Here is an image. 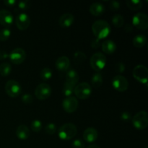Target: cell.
Returning <instances> with one entry per match:
<instances>
[{"mask_svg":"<svg viewBox=\"0 0 148 148\" xmlns=\"http://www.w3.org/2000/svg\"><path fill=\"white\" fill-rule=\"evenodd\" d=\"M111 26L109 23L104 20H98L93 23L92 30L98 39L106 38L111 33Z\"/></svg>","mask_w":148,"mask_h":148,"instance_id":"6da1fadb","label":"cell"},{"mask_svg":"<svg viewBox=\"0 0 148 148\" xmlns=\"http://www.w3.org/2000/svg\"><path fill=\"white\" fill-rule=\"evenodd\" d=\"M77 133V127L72 123H66L59 130V137L61 140H69L75 137Z\"/></svg>","mask_w":148,"mask_h":148,"instance_id":"7a4b0ae2","label":"cell"},{"mask_svg":"<svg viewBox=\"0 0 148 148\" xmlns=\"http://www.w3.org/2000/svg\"><path fill=\"white\" fill-rule=\"evenodd\" d=\"M132 121L136 129L145 130L148 126V114L145 111H140L132 117Z\"/></svg>","mask_w":148,"mask_h":148,"instance_id":"3957f363","label":"cell"},{"mask_svg":"<svg viewBox=\"0 0 148 148\" xmlns=\"http://www.w3.org/2000/svg\"><path fill=\"white\" fill-rule=\"evenodd\" d=\"M90 64L94 70L99 72L105 67L106 64V57L103 53L101 52L94 53L90 58Z\"/></svg>","mask_w":148,"mask_h":148,"instance_id":"277c9868","label":"cell"},{"mask_svg":"<svg viewBox=\"0 0 148 148\" xmlns=\"http://www.w3.org/2000/svg\"><path fill=\"white\" fill-rule=\"evenodd\" d=\"M75 95L81 100L89 98L92 92V88L88 82H81L75 86L74 90Z\"/></svg>","mask_w":148,"mask_h":148,"instance_id":"5b68a950","label":"cell"},{"mask_svg":"<svg viewBox=\"0 0 148 148\" xmlns=\"http://www.w3.org/2000/svg\"><path fill=\"white\" fill-rule=\"evenodd\" d=\"M5 90L9 96L11 98H16L21 94L22 87L17 80L10 79L6 83Z\"/></svg>","mask_w":148,"mask_h":148,"instance_id":"8992f818","label":"cell"},{"mask_svg":"<svg viewBox=\"0 0 148 148\" xmlns=\"http://www.w3.org/2000/svg\"><path fill=\"white\" fill-rule=\"evenodd\" d=\"M132 73L134 77L137 81L147 85L148 80V70L145 66L143 64L137 65L134 68Z\"/></svg>","mask_w":148,"mask_h":148,"instance_id":"52a82bcc","label":"cell"},{"mask_svg":"<svg viewBox=\"0 0 148 148\" xmlns=\"http://www.w3.org/2000/svg\"><path fill=\"white\" fill-rule=\"evenodd\" d=\"M132 25L135 26L140 30H147L148 27L147 15L143 12L137 13L132 18Z\"/></svg>","mask_w":148,"mask_h":148,"instance_id":"ba28073f","label":"cell"},{"mask_svg":"<svg viewBox=\"0 0 148 148\" xmlns=\"http://www.w3.org/2000/svg\"><path fill=\"white\" fill-rule=\"evenodd\" d=\"M51 94V88L45 82L39 84L35 90V95L39 100H46Z\"/></svg>","mask_w":148,"mask_h":148,"instance_id":"9c48e42d","label":"cell"},{"mask_svg":"<svg viewBox=\"0 0 148 148\" xmlns=\"http://www.w3.org/2000/svg\"><path fill=\"white\" fill-rule=\"evenodd\" d=\"M112 85L119 92H124L129 88V82L125 77L116 75L112 79Z\"/></svg>","mask_w":148,"mask_h":148,"instance_id":"30bf717a","label":"cell"},{"mask_svg":"<svg viewBox=\"0 0 148 148\" xmlns=\"http://www.w3.org/2000/svg\"><path fill=\"white\" fill-rule=\"evenodd\" d=\"M9 57L13 64H20L25 60L26 52L22 48H16L10 52Z\"/></svg>","mask_w":148,"mask_h":148,"instance_id":"8fae6325","label":"cell"},{"mask_svg":"<svg viewBox=\"0 0 148 148\" xmlns=\"http://www.w3.org/2000/svg\"><path fill=\"white\" fill-rule=\"evenodd\" d=\"M77 99L74 96H69L64 98L62 102V107L64 110L67 113H73L78 108Z\"/></svg>","mask_w":148,"mask_h":148,"instance_id":"7c38bea8","label":"cell"},{"mask_svg":"<svg viewBox=\"0 0 148 148\" xmlns=\"http://www.w3.org/2000/svg\"><path fill=\"white\" fill-rule=\"evenodd\" d=\"M15 23L19 30H25L30 26V19L26 13H20L16 17Z\"/></svg>","mask_w":148,"mask_h":148,"instance_id":"4fadbf2b","label":"cell"},{"mask_svg":"<svg viewBox=\"0 0 148 148\" xmlns=\"http://www.w3.org/2000/svg\"><path fill=\"white\" fill-rule=\"evenodd\" d=\"M14 21V17L12 13L7 10H0V24L5 27L12 25Z\"/></svg>","mask_w":148,"mask_h":148,"instance_id":"5bb4252c","label":"cell"},{"mask_svg":"<svg viewBox=\"0 0 148 148\" xmlns=\"http://www.w3.org/2000/svg\"><path fill=\"white\" fill-rule=\"evenodd\" d=\"M56 69L60 72H66L69 69L70 66V61L67 56H59L55 63Z\"/></svg>","mask_w":148,"mask_h":148,"instance_id":"9a60e30c","label":"cell"},{"mask_svg":"<svg viewBox=\"0 0 148 148\" xmlns=\"http://www.w3.org/2000/svg\"><path fill=\"white\" fill-rule=\"evenodd\" d=\"M98 131L93 127H88L83 133V139L87 143H93L98 139Z\"/></svg>","mask_w":148,"mask_h":148,"instance_id":"2e32d148","label":"cell"},{"mask_svg":"<svg viewBox=\"0 0 148 148\" xmlns=\"http://www.w3.org/2000/svg\"><path fill=\"white\" fill-rule=\"evenodd\" d=\"M75 20L74 15L71 13H64L59 20V25L62 27H69L72 25Z\"/></svg>","mask_w":148,"mask_h":148,"instance_id":"e0dca14e","label":"cell"},{"mask_svg":"<svg viewBox=\"0 0 148 148\" xmlns=\"http://www.w3.org/2000/svg\"><path fill=\"white\" fill-rule=\"evenodd\" d=\"M30 131L28 127L24 124L19 126L16 130V135L20 140H25L30 137Z\"/></svg>","mask_w":148,"mask_h":148,"instance_id":"ac0fdd59","label":"cell"},{"mask_svg":"<svg viewBox=\"0 0 148 148\" xmlns=\"http://www.w3.org/2000/svg\"><path fill=\"white\" fill-rule=\"evenodd\" d=\"M101 47H102L103 51L105 52L106 53L112 54L116 49V45L115 42L113 41L112 40L108 39L103 42Z\"/></svg>","mask_w":148,"mask_h":148,"instance_id":"d6986e66","label":"cell"},{"mask_svg":"<svg viewBox=\"0 0 148 148\" xmlns=\"http://www.w3.org/2000/svg\"><path fill=\"white\" fill-rule=\"evenodd\" d=\"M89 11L92 15L101 16L105 12V7L102 3L95 2L90 6Z\"/></svg>","mask_w":148,"mask_h":148,"instance_id":"ffe728a7","label":"cell"},{"mask_svg":"<svg viewBox=\"0 0 148 148\" xmlns=\"http://www.w3.org/2000/svg\"><path fill=\"white\" fill-rule=\"evenodd\" d=\"M66 82H69L70 83H72L73 85H77V84L79 82V77L77 72L75 69L71 68V69H69L66 71Z\"/></svg>","mask_w":148,"mask_h":148,"instance_id":"44dd1931","label":"cell"},{"mask_svg":"<svg viewBox=\"0 0 148 148\" xmlns=\"http://www.w3.org/2000/svg\"><path fill=\"white\" fill-rule=\"evenodd\" d=\"M133 45L137 48H143L147 43V38L143 34H139L133 38Z\"/></svg>","mask_w":148,"mask_h":148,"instance_id":"7402d4cb","label":"cell"},{"mask_svg":"<svg viewBox=\"0 0 148 148\" xmlns=\"http://www.w3.org/2000/svg\"><path fill=\"white\" fill-rule=\"evenodd\" d=\"M103 76L99 72H96L92 75L91 78V84L92 87L95 88H98L101 86L103 84Z\"/></svg>","mask_w":148,"mask_h":148,"instance_id":"603a6c76","label":"cell"},{"mask_svg":"<svg viewBox=\"0 0 148 148\" xmlns=\"http://www.w3.org/2000/svg\"><path fill=\"white\" fill-rule=\"evenodd\" d=\"M76 85H73L72 83H70L69 82H66L64 85L63 89H62V92L63 95L66 97L72 96V94L74 92L75 88Z\"/></svg>","mask_w":148,"mask_h":148,"instance_id":"cb8c5ba5","label":"cell"},{"mask_svg":"<svg viewBox=\"0 0 148 148\" xmlns=\"http://www.w3.org/2000/svg\"><path fill=\"white\" fill-rule=\"evenodd\" d=\"M126 4L132 10H139L143 7V1L140 0H127Z\"/></svg>","mask_w":148,"mask_h":148,"instance_id":"d4e9b609","label":"cell"},{"mask_svg":"<svg viewBox=\"0 0 148 148\" xmlns=\"http://www.w3.org/2000/svg\"><path fill=\"white\" fill-rule=\"evenodd\" d=\"M12 66L8 62H3L0 64V75L3 77H7L11 73Z\"/></svg>","mask_w":148,"mask_h":148,"instance_id":"484cf974","label":"cell"},{"mask_svg":"<svg viewBox=\"0 0 148 148\" xmlns=\"http://www.w3.org/2000/svg\"><path fill=\"white\" fill-rule=\"evenodd\" d=\"M112 21L113 25L116 27H121L124 25V18L122 15L119 14H114L112 17Z\"/></svg>","mask_w":148,"mask_h":148,"instance_id":"4316f807","label":"cell"},{"mask_svg":"<svg viewBox=\"0 0 148 148\" xmlns=\"http://www.w3.org/2000/svg\"><path fill=\"white\" fill-rule=\"evenodd\" d=\"M53 72L52 70L49 67H44L41 69L40 73V77L43 80L47 81L51 78Z\"/></svg>","mask_w":148,"mask_h":148,"instance_id":"83f0119b","label":"cell"},{"mask_svg":"<svg viewBox=\"0 0 148 148\" xmlns=\"http://www.w3.org/2000/svg\"><path fill=\"white\" fill-rule=\"evenodd\" d=\"M86 59V55L82 51H77L74 54L73 61L76 64H80Z\"/></svg>","mask_w":148,"mask_h":148,"instance_id":"f1b7e54d","label":"cell"},{"mask_svg":"<svg viewBox=\"0 0 148 148\" xmlns=\"http://www.w3.org/2000/svg\"><path fill=\"white\" fill-rule=\"evenodd\" d=\"M11 35V30L8 27H5L0 30V41H6Z\"/></svg>","mask_w":148,"mask_h":148,"instance_id":"f546056e","label":"cell"},{"mask_svg":"<svg viewBox=\"0 0 148 148\" xmlns=\"http://www.w3.org/2000/svg\"><path fill=\"white\" fill-rule=\"evenodd\" d=\"M42 127V122L38 119L33 120L30 124V128L34 132H39L41 130Z\"/></svg>","mask_w":148,"mask_h":148,"instance_id":"4dcf8cb0","label":"cell"},{"mask_svg":"<svg viewBox=\"0 0 148 148\" xmlns=\"http://www.w3.org/2000/svg\"><path fill=\"white\" fill-rule=\"evenodd\" d=\"M30 6H31V1L30 0H23L18 2L19 9L23 11H25L30 9Z\"/></svg>","mask_w":148,"mask_h":148,"instance_id":"1f68e13d","label":"cell"},{"mask_svg":"<svg viewBox=\"0 0 148 148\" xmlns=\"http://www.w3.org/2000/svg\"><path fill=\"white\" fill-rule=\"evenodd\" d=\"M45 131L48 134H53L56 131V126L53 123H49L45 127Z\"/></svg>","mask_w":148,"mask_h":148,"instance_id":"d6a6232c","label":"cell"},{"mask_svg":"<svg viewBox=\"0 0 148 148\" xmlns=\"http://www.w3.org/2000/svg\"><path fill=\"white\" fill-rule=\"evenodd\" d=\"M115 71L118 73H123L125 71L126 66L123 62H117L114 66Z\"/></svg>","mask_w":148,"mask_h":148,"instance_id":"836d02e7","label":"cell"},{"mask_svg":"<svg viewBox=\"0 0 148 148\" xmlns=\"http://www.w3.org/2000/svg\"><path fill=\"white\" fill-rule=\"evenodd\" d=\"M72 148H85V143L80 139H76L72 143Z\"/></svg>","mask_w":148,"mask_h":148,"instance_id":"e575fe53","label":"cell"},{"mask_svg":"<svg viewBox=\"0 0 148 148\" xmlns=\"http://www.w3.org/2000/svg\"><path fill=\"white\" fill-rule=\"evenodd\" d=\"M22 101L25 104H30L33 101V98L30 94L26 93L22 96Z\"/></svg>","mask_w":148,"mask_h":148,"instance_id":"d590c367","label":"cell"},{"mask_svg":"<svg viewBox=\"0 0 148 148\" xmlns=\"http://www.w3.org/2000/svg\"><path fill=\"white\" fill-rule=\"evenodd\" d=\"M109 7L111 8V10H114V11H116V10H118L120 8V3L118 1H116V0H113L110 2Z\"/></svg>","mask_w":148,"mask_h":148,"instance_id":"8d00e7d4","label":"cell"},{"mask_svg":"<svg viewBox=\"0 0 148 148\" xmlns=\"http://www.w3.org/2000/svg\"><path fill=\"white\" fill-rule=\"evenodd\" d=\"M121 119L124 121H129L132 119V115L127 111H124L121 114Z\"/></svg>","mask_w":148,"mask_h":148,"instance_id":"74e56055","label":"cell"},{"mask_svg":"<svg viewBox=\"0 0 148 148\" xmlns=\"http://www.w3.org/2000/svg\"><path fill=\"white\" fill-rule=\"evenodd\" d=\"M101 41H100L99 39L98 38H95L93 39V40L91 41V47L92 48V49H98V48L101 46Z\"/></svg>","mask_w":148,"mask_h":148,"instance_id":"f35d334b","label":"cell"},{"mask_svg":"<svg viewBox=\"0 0 148 148\" xmlns=\"http://www.w3.org/2000/svg\"><path fill=\"white\" fill-rule=\"evenodd\" d=\"M8 56H9V53H7L6 51L2 50V49L0 50V60H4V59H7Z\"/></svg>","mask_w":148,"mask_h":148,"instance_id":"ab89813d","label":"cell"},{"mask_svg":"<svg viewBox=\"0 0 148 148\" xmlns=\"http://www.w3.org/2000/svg\"><path fill=\"white\" fill-rule=\"evenodd\" d=\"M17 1L15 0H4V4L7 7H13L14 4H16Z\"/></svg>","mask_w":148,"mask_h":148,"instance_id":"60d3db41","label":"cell"},{"mask_svg":"<svg viewBox=\"0 0 148 148\" xmlns=\"http://www.w3.org/2000/svg\"><path fill=\"white\" fill-rule=\"evenodd\" d=\"M124 30L126 32H127V33H130V32H132L133 30V25L132 24H130V23H127L125 25V26H124Z\"/></svg>","mask_w":148,"mask_h":148,"instance_id":"b9f144b4","label":"cell"},{"mask_svg":"<svg viewBox=\"0 0 148 148\" xmlns=\"http://www.w3.org/2000/svg\"><path fill=\"white\" fill-rule=\"evenodd\" d=\"M87 148H101V147H100L98 145H97L93 144V145H89Z\"/></svg>","mask_w":148,"mask_h":148,"instance_id":"7bdbcfd3","label":"cell"},{"mask_svg":"<svg viewBox=\"0 0 148 148\" xmlns=\"http://www.w3.org/2000/svg\"><path fill=\"white\" fill-rule=\"evenodd\" d=\"M145 148H147V146H146V147H145Z\"/></svg>","mask_w":148,"mask_h":148,"instance_id":"ee69618b","label":"cell"}]
</instances>
